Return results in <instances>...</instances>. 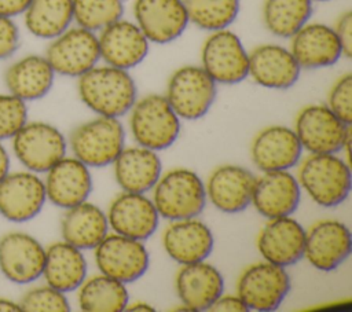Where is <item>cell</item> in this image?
Wrapping results in <instances>:
<instances>
[{"instance_id": "cell-47", "label": "cell", "mask_w": 352, "mask_h": 312, "mask_svg": "<svg viewBox=\"0 0 352 312\" xmlns=\"http://www.w3.org/2000/svg\"><path fill=\"white\" fill-rule=\"evenodd\" d=\"M312 3H315V1H319V3H324V1H330V0H311Z\"/></svg>"}, {"instance_id": "cell-32", "label": "cell", "mask_w": 352, "mask_h": 312, "mask_svg": "<svg viewBox=\"0 0 352 312\" xmlns=\"http://www.w3.org/2000/svg\"><path fill=\"white\" fill-rule=\"evenodd\" d=\"M22 15L30 34L52 40L72 26L73 0H30Z\"/></svg>"}, {"instance_id": "cell-34", "label": "cell", "mask_w": 352, "mask_h": 312, "mask_svg": "<svg viewBox=\"0 0 352 312\" xmlns=\"http://www.w3.org/2000/svg\"><path fill=\"white\" fill-rule=\"evenodd\" d=\"M312 15L311 0H264L263 22L267 30L280 38H290Z\"/></svg>"}, {"instance_id": "cell-38", "label": "cell", "mask_w": 352, "mask_h": 312, "mask_svg": "<svg viewBox=\"0 0 352 312\" xmlns=\"http://www.w3.org/2000/svg\"><path fill=\"white\" fill-rule=\"evenodd\" d=\"M26 122V102L10 92L0 93V140L11 139Z\"/></svg>"}, {"instance_id": "cell-42", "label": "cell", "mask_w": 352, "mask_h": 312, "mask_svg": "<svg viewBox=\"0 0 352 312\" xmlns=\"http://www.w3.org/2000/svg\"><path fill=\"white\" fill-rule=\"evenodd\" d=\"M209 312H248L249 308L236 296H220L214 300V302L208 308Z\"/></svg>"}, {"instance_id": "cell-22", "label": "cell", "mask_w": 352, "mask_h": 312, "mask_svg": "<svg viewBox=\"0 0 352 312\" xmlns=\"http://www.w3.org/2000/svg\"><path fill=\"white\" fill-rule=\"evenodd\" d=\"M45 173L47 199L60 209L66 210L85 202L92 191L89 168L76 157L65 155Z\"/></svg>"}, {"instance_id": "cell-17", "label": "cell", "mask_w": 352, "mask_h": 312, "mask_svg": "<svg viewBox=\"0 0 352 312\" xmlns=\"http://www.w3.org/2000/svg\"><path fill=\"white\" fill-rule=\"evenodd\" d=\"M98 33L100 59L109 66L131 70L148 54L150 41L132 21L121 18Z\"/></svg>"}, {"instance_id": "cell-14", "label": "cell", "mask_w": 352, "mask_h": 312, "mask_svg": "<svg viewBox=\"0 0 352 312\" xmlns=\"http://www.w3.org/2000/svg\"><path fill=\"white\" fill-rule=\"evenodd\" d=\"M45 247L30 234L11 231L0 238V272L15 285H28L43 275Z\"/></svg>"}, {"instance_id": "cell-8", "label": "cell", "mask_w": 352, "mask_h": 312, "mask_svg": "<svg viewBox=\"0 0 352 312\" xmlns=\"http://www.w3.org/2000/svg\"><path fill=\"white\" fill-rule=\"evenodd\" d=\"M11 140L16 159L34 173H45L66 155L63 133L48 122H26Z\"/></svg>"}, {"instance_id": "cell-40", "label": "cell", "mask_w": 352, "mask_h": 312, "mask_svg": "<svg viewBox=\"0 0 352 312\" xmlns=\"http://www.w3.org/2000/svg\"><path fill=\"white\" fill-rule=\"evenodd\" d=\"M19 45V29L12 18L0 15V60L11 56Z\"/></svg>"}, {"instance_id": "cell-25", "label": "cell", "mask_w": 352, "mask_h": 312, "mask_svg": "<svg viewBox=\"0 0 352 312\" xmlns=\"http://www.w3.org/2000/svg\"><path fill=\"white\" fill-rule=\"evenodd\" d=\"M256 177L238 165H221L216 168L206 184V198L220 212L239 213L252 203V192Z\"/></svg>"}, {"instance_id": "cell-27", "label": "cell", "mask_w": 352, "mask_h": 312, "mask_svg": "<svg viewBox=\"0 0 352 312\" xmlns=\"http://www.w3.org/2000/svg\"><path fill=\"white\" fill-rule=\"evenodd\" d=\"M176 293L191 312L208 311L217 297L223 294L224 279L217 268L199 261L182 265L175 279Z\"/></svg>"}, {"instance_id": "cell-45", "label": "cell", "mask_w": 352, "mask_h": 312, "mask_svg": "<svg viewBox=\"0 0 352 312\" xmlns=\"http://www.w3.org/2000/svg\"><path fill=\"white\" fill-rule=\"evenodd\" d=\"M15 311H21L19 302H15L6 297H0V312H15Z\"/></svg>"}, {"instance_id": "cell-20", "label": "cell", "mask_w": 352, "mask_h": 312, "mask_svg": "<svg viewBox=\"0 0 352 312\" xmlns=\"http://www.w3.org/2000/svg\"><path fill=\"white\" fill-rule=\"evenodd\" d=\"M300 198L298 180L287 170L264 172L254 180L252 203L268 220L293 214L298 208Z\"/></svg>"}, {"instance_id": "cell-13", "label": "cell", "mask_w": 352, "mask_h": 312, "mask_svg": "<svg viewBox=\"0 0 352 312\" xmlns=\"http://www.w3.org/2000/svg\"><path fill=\"white\" fill-rule=\"evenodd\" d=\"M45 201L44 180L34 172H8L0 180V214L11 223L33 220Z\"/></svg>"}, {"instance_id": "cell-36", "label": "cell", "mask_w": 352, "mask_h": 312, "mask_svg": "<svg viewBox=\"0 0 352 312\" xmlns=\"http://www.w3.org/2000/svg\"><path fill=\"white\" fill-rule=\"evenodd\" d=\"M125 0H73V22L91 32L118 21L124 15Z\"/></svg>"}, {"instance_id": "cell-4", "label": "cell", "mask_w": 352, "mask_h": 312, "mask_svg": "<svg viewBox=\"0 0 352 312\" xmlns=\"http://www.w3.org/2000/svg\"><path fill=\"white\" fill-rule=\"evenodd\" d=\"M129 111L131 132L139 146L160 151L170 147L177 140L180 118L165 95H147L136 100Z\"/></svg>"}, {"instance_id": "cell-41", "label": "cell", "mask_w": 352, "mask_h": 312, "mask_svg": "<svg viewBox=\"0 0 352 312\" xmlns=\"http://www.w3.org/2000/svg\"><path fill=\"white\" fill-rule=\"evenodd\" d=\"M333 29L341 44L342 56L351 58L352 56V12L349 10L344 11L338 16L336 26Z\"/></svg>"}, {"instance_id": "cell-35", "label": "cell", "mask_w": 352, "mask_h": 312, "mask_svg": "<svg viewBox=\"0 0 352 312\" xmlns=\"http://www.w3.org/2000/svg\"><path fill=\"white\" fill-rule=\"evenodd\" d=\"M190 23L206 32L228 29L239 14V0H183Z\"/></svg>"}, {"instance_id": "cell-28", "label": "cell", "mask_w": 352, "mask_h": 312, "mask_svg": "<svg viewBox=\"0 0 352 312\" xmlns=\"http://www.w3.org/2000/svg\"><path fill=\"white\" fill-rule=\"evenodd\" d=\"M113 165L117 184L126 192L144 194L155 186L162 175V165L157 153L139 144L124 147Z\"/></svg>"}, {"instance_id": "cell-9", "label": "cell", "mask_w": 352, "mask_h": 312, "mask_svg": "<svg viewBox=\"0 0 352 312\" xmlns=\"http://www.w3.org/2000/svg\"><path fill=\"white\" fill-rule=\"evenodd\" d=\"M44 56L55 74L78 78L100 60L98 33L70 26L51 40Z\"/></svg>"}, {"instance_id": "cell-24", "label": "cell", "mask_w": 352, "mask_h": 312, "mask_svg": "<svg viewBox=\"0 0 352 312\" xmlns=\"http://www.w3.org/2000/svg\"><path fill=\"white\" fill-rule=\"evenodd\" d=\"M290 52L301 69H323L336 65L342 48L334 29L326 23L307 22L290 37Z\"/></svg>"}, {"instance_id": "cell-43", "label": "cell", "mask_w": 352, "mask_h": 312, "mask_svg": "<svg viewBox=\"0 0 352 312\" xmlns=\"http://www.w3.org/2000/svg\"><path fill=\"white\" fill-rule=\"evenodd\" d=\"M30 0H0V15L14 18L22 15Z\"/></svg>"}, {"instance_id": "cell-33", "label": "cell", "mask_w": 352, "mask_h": 312, "mask_svg": "<svg viewBox=\"0 0 352 312\" xmlns=\"http://www.w3.org/2000/svg\"><path fill=\"white\" fill-rule=\"evenodd\" d=\"M128 302L125 283L103 274L85 279L78 287V305L87 312H121Z\"/></svg>"}, {"instance_id": "cell-12", "label": "cell", "mask_w": 352, "mask_h": 312, "mask_svg": "<svg viewBox=\"0 0 352 312\" xmlns=\"http://www.w3.org/2000/svg\"><path fill=\"white\" fill-rule=\"evenodd\" d=\"M94 250L99 272L122 283L138 280L148 268L150 258L143 241L113 232Z\"/></svg>"}, {"instance_id": "cell-30", "label": "cell", "mask_w": 352, "mask_h": 312, "mask_svg": "<svg viewBox=\"0 0 352 312\" xmlns=\"http://www.w3.org/2000/svg\"><path fill=\"white\" fill-rule=\"evenodd\" d=\"M87 261L82 252L62 241L45 249L43 278L51 287L69 293L77 290L87 279Z\"/></svg>"}, {"instance_id": "cell-5", "label": "cell", "mask_w": 352, "mask_h": 312, "mask_svg": "<svg viewBox=\"0 0 352 312\" xmlns=\"http://www.w3.org/2000/svg\"><path fill=\"white\" fill-rule=\"evenodd\" d=\"M294 132L302 150L311 154H337L345 150L349 161L351 125L344 124L327 106L302 107L296 117Z\"/></svg>"}, {"instance_id": "cell-7", "label": "cell", "mask_w": 352, "mask_h": 312, "mask_svg": "<svg viewBox=\"0 0 352 312\" xmlns=\"http://www.w3.org/2000/svg\"><path fill=\"white\" fill-rule=\"evenodd\" d=\"M217 84L202 66L186 65L176 69L166 85V100L179 118L195 121L212 107Z\"/></svg>"}, {"instance_id": "cell-10", "label": "cell", "mask_w": 352, "mask_h": 312, "mask_svg": "<svg viewBox=\"0 0 352 312\" xmlns=\"http://www.w3.org/2000/svg\"><path fill=\"white\" fill-rule=\"evenodd\" d=\"M201 66L216 84H238L248 78L249 52L234 32H210L201 49Z\"/></svg>"}, {"instance_id": "cell-19", "label": "cell", "mask_w": 352, "mask_h": 312, "mask_svg": "<svg viewBox=\"0 0 352 312\" xmlns=\"http://www.w3.org/2000/svg\"><path fill=\"white\" fill-rule=\"evenodd\" d=\"M301 67L289 48L279 44H261L249 52L250 77L268 89H289L300 78Z\"/></svg>"}, {"instance_id": "cell-21", "label": "cell", "mask_w": 352, "mask_h": 312, "mask_svg": "<svg viewBox=\"0 0 352 312\" xmlns=\"http://www.w3.org/2000/svg\"><path fill=\"white\" fill-rule=\"evenodd\" d=\"M305 230L290 216L270 219L257 236L261 257L279 267H290L304 257Z\"/></svg>"}, {"instance_id": "cell-39", "label": "cell", "mask_w": 352, "mask_h": 312, "mask_svg": "<svg viewBox=\"0 0 352 312\" xmlns=\"http://www.w3.org/2000/svg\"><path fill=\"white\" fill-rule=\"evenodd\" d=\"M327 107L346 125L352 124V74L345 73L331 87Z\"/></svg>"}, {"instance_id": "cell-18", "label": "cell", "mask_w": 352, "mask_h": 312, "mask_svg": "<svg viewBox=\"0 0 352 312\" xmlns=\"http://www.w3.org/2000/svg\"><path fill=\"white\" fill-rule=\"evenodd\" d=\"M106 216L113 232L138 241L148 239L160 221V214L150 198L126 191L113 199Z\"/></svg>"}, {"instance_id": "cell-37", "label": "cell", "mask_w": 352, "mask_h": 312, "mask_svg": "<svg viewBox=\"0 0 352 312\" xmlns=\"http://www.w3.org/2000/svg\"><path fill=\"white\" fill-rule=\"evenodd\" d=\"M21 311L26 312H67L70 311L69 300L65 293L51 287L50 285L38 286L28 290L21 301Z\"/></svg>"}, {"instance_id": "cell-23", "label": "cell", "mask_w": 352, "mask_h": 312, "mask_svg": "<svg viewBox=\"0 0 352 312\" xmlns=\"http://www.w3.org/2000/svg\"><path fill=\"white\" fill-rule=\"evenodd\" d=\"M301 143L287 126L272 125L261 129L252 142L250 155L261 172L289 170L300 162Z\"/></svg>"}, {"instance_id": "cell-6", "label": "cell", "mask_w": 352, "mask_h": 312, "mask_svg": "<svg viewBox=\"0 0 352 312\" xmlns=\"http://www.w3.org/2000/svg\"><path fill=\"white\" fill-rule=\"evenodd\" d=\"M125 131L118 118L99 115L70 135V147L77 159L88 168H103L116 161L124 148Z\"/></svg>"}, {"instance_id": "cell-16", "label": "cell", "mask_w": 352, "mask_h": 312, "mask_svg": "<svg viewBox=\"0 0 352 312\" xmlns=\"http://www.w3.org/2000/svg\"><path fill=\"white\" fill-rule=\"evenodd\" d=\"M349 228L338 220H320L305 231L304 257L319 271L338 268L351 254Z\"/></svg>"}, {"instance_id": "cell-2", "label": "cell", "mask_w": 352, "mask_h": 312, "mask_svg": "<svg viewBox=\"0 0 352 312\" xmlns=\"http://www.w3.org/2000/svg\"><path fill=\"white\" fill-rule=\"evenodd\" d=\"M297 180L311 199L322 208H336L349 195L351 166L336 154H311L298 168Z\"/></svg>"}, {"instance_id": "cell-3", "label": "cell", "mask_w": 352, "mask_h": 312, "mask_svg": "<svg viewBox=\"0 0 352 312\" xmlns=\"http://www.w3.org/2000/svg\"><path fill=\"white\" fill-rule=\"evenodd\" d=\"M153 203L160 214L169 221L194 219L206 205L205 184L190 169L177 168L161 175L155 183Z\"/></svg>"}, {"instance_id": "cell-44", "label": "cell", "mask_w": 352, "mask_h": 312, "mask_svg": "<svg viewBox=\"0 0 352 312\" xmlns=\"http://www.w3.org/2000/svg\"><path fill=\"white\" fill-rule=\"evenodd\" d=\"M10 172V154L0 140V180Z\"/></svg>"}, {"instance_id": "cell-26", "label": "cell", "mask_w": 352, "mask_h": 312, "mask_svg": "<svg viewBox=\"0 0 352 312\" xmlns=\"http://www.w3.org/2000/svg\"><path fill=\"white\" fill-rule=\"evenodd\" d=\"M213 243L210 228L195 217L172 221L162 235L164 250L180 265L205 261L213 250Z\"/></svg>"}, {"instance_id": "cell-11", "label": "cell", "mask_w": 352, "mask_h": 312, "mask_svg": "<svg viewBox=\"0 0 352 312\" xmlns=\"http://www.w3.org/2000/svg\"><path fill=\"white\" fill-rule=\"evenodd\" d=\"M290 290V276L283 267L268 261L248 267L236 283V294L249 311H275Z\"/></svg>"}, {"instance_id": "cell-46", "label": "cell", "mask_w": 352, "mask_h": 312, "mask_svg": "<svg viewBox=\"0 0 352 312\" xmlns=\"http://www.w3.org/2000/svg\"><path fill=\"white\" fill-rule=\"evenodd\" d=\"M126 311H133V312H154V307H151L150 304L147 302H143V301H136L133 304H128Z\"/></svg>"}, {"instance_id": "cell-31", "label": "cell", "mask_w": 352, "mask_h": 312, "mask_svg": "<svg viewBox=\"0 0 352 312\" xmlns=\"http://www.w3.org/2000/svg\"><path fill=\"white\" fill-rule=\"evenodd\" d=\"M60 232L65 242L80 250L95 249L109 234L107 216L99 206L85 201L66 209L60 221Z\"/></svg>"}, {"instance_id": "cell-15", "label": "cell", "mask_w": 352, "mask_h": 312, "mask_svg": "<svg viewBox=\"0 0 352 312\" xmlns=\"http://www.w3.org/2000/svg\"><path fill=\"white\" fill-rule=\"evenodd\" d=\"M135 23L154 44L179 38L190 21L183 0H133Z\"/></svg>"}, {"instance_id": "cell-29", "label": "cell", "mask_w": 352, "mask_h": 312, "mask_svg": "<svg viewBox=\"0 0 352 312\" xmlns=\"http://www.w3.org/2000/svg\"><path fill=\"white\" fill-rule=\"evenodd\" d=\"M55 71L43 55L30 54L11 63L4 73L10 93L25 102L44 98L52 88Z\"/></svg>"}, {"instance_id": "cell-1", "label": "cell", "mask_w": 352, "mask_h": 312, "mask_svg": "<svg viewBox=\"0 0 352 312\" xmlns=\"http://www.w3.org/2000/svg\"><path fill=\"white\" fill-rule=\"evenodd\" d=\"M77 91L81 102L103 117L120 118L138 100V89L129 70L114 66H95L78 77Z\"/></svg>"}]
</instances>
